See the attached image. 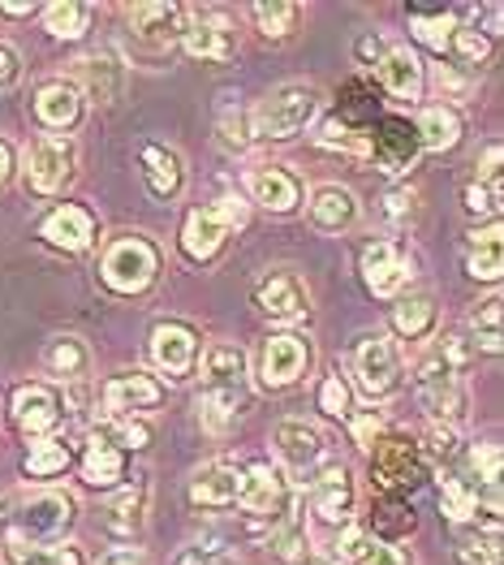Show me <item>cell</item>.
I'll use <instances>...</instances> for the list:
<instances>
[{
  "mask_svg": "<svg viewBox=\"0 0 504 565\" xmlns=\"http://www.w3.org/2000/svg\"><path fill=\"white\" fill-rule=\"evenodd\" d=\"M74 169H78V142L69 135H44L26 147V186L35 194L65 190Z\"/></svg>",
  "mask_w": 504,
  "mask_h": 565,
  "instance_id": "12",
  "label": "cell"
},
{
  "mask_svg": "<svg viewBox=\"0 0 504 565\" xmlns=\"http://www.w3.org/2000/svg\"><path fill=\"white\" fill-rule=\"evenodd\" d=\"M345 424H350L354 440H358L363 449H371V445L384 436V424H379V415H375V411H367V415H354V411H350V419H345Z\"/></svg>",
  "mask_w": 504,
  "mask_h": 565,
  "instance_id": "52",
  "label": "cell"
},
{
  "mask_svg": "<svg viewBox=\"0 0 504 565\" xmlns=\"http://www.w3.org/2000/svg\"><path fill=\"white\" fill-rule=\"evenodd\" d=\"M431 324H436V302H431V298H401V302L393 307V329L401 332L406 341L427 337Z\"/></svg>",
  "mask_w": 504,
  "mask_h": 565,
  "instance_id": "37",
  "label": "cell"
},
{
  "mask_svg": "<svg viewBox=\"0 0 504 565\" xmlns=\"http://www.w3.org/2000/svg\"><path fill=\"white\" fill-rule=\"evenodd\" d=\"M453 26H458V18L453 13H410V31L422 40V44L431 47V52H449V40H453Z\"/></svg>",
  "mask_w": 504,
  "mask_h": 565,
  "instance_id": "40",
  "label": "cell"
},
{
  "mask_svg": "<svg viewBox=\"0 0 504 565\" xmlns=\"http://www.w3.org/2000/svg\"><path fill=\"white\" fill-rule=\"evenodd\" d=\"M203 402L221 406L225 415H242L250 402V363L242 354V345L233 341H216L203 350Z\"/></svg>",
  "mask_w": 504,
  "mask_h": 565,
  "instance_id": "6",
  "label": "cell"
},
{
  "mask_svg": "<svg viewBox=\"0 0 504 565\" xmlns=\"http://www.w3.org/2000/svg\"><path fill=\"white\" fill-rule=\"evenodd\" d=\"M449 52L458 56L461 65H483V61H487V52H492V40H487L479 26H453Z\"/></svg>",
  "mask_w": 504,
  "mask_h": 565,
  "instance_id": "43",
  "label": "cell"
},
{
  "mask_svg": "<svg viewBox=\"0 0 504 565\" xmlns=\"http://www.w3.org/2000/svg\"><path fill=\"white\" fill-rule=\"evenodd\" d=\"M9 178H13V147L0 139V186H4Z\"/></svg>",
  "mask_w": 504,
  "mask_h": 565,
  "instance_id": "58",
  "label": "cell"
},
{
  "mask_svg": "<svg viewBox=\"0 0 504 565\" xmlns=\"http://www.w3.org/2000/svg\"><path fill=\"white\" fill-rule=\"evenodd\" d=\"M178 565H207V562H203V548H185Z\"/></svg>",
  "mask_w": 504,
  "mask_h": 565,
  "instance_id": "61",
  "label": "cell"
},
{
  "mask_svg": "<svg viewBox=\"0 0 504 565\" xmlns=\"http://www.w3.org/2000/svg\"><path fill=\"white\" fill-rule=\"evenodd\" d=\"M9 415H13V424L26 440H44L65 419V393L56 384H44V380L18 384L13 397H9Z\"/></svg>",
  "mask_w": 504,
  "mask_h": 565,
  "instance_id": "11",
  "label": "cell"
},
{
  "mask_svg": "<svg viewBox=\"0 0 504 565\" xmlns=\"http://www.w3.org/2000/svg\"><path fill=\"white\" fill-rule=\"evenodd\" d=\"M99 277H104V285H108L112 294H142V289H151L156 277H160V250L142 234L117 237V242L104 250Z\"/></svg>",
  "mask_w": 504,
  "mask_h": 565,
  "instance_id": "8",
  "label": "cell"
},
{
  "mask_svg": "<svg viewBox=\"0 0 504 565\" xmlns=\"http://www.w3.org/2000/svg\"><path fill=\"white\" fill-rule=\"evenodd\" d=\"M130 31L147 47H169L182 40L185 31V13L182 4H169V0H147L130 9Z\"/></svg>",
  "mask_w": 504,
  "mask_h": 565,
  "instance_id": "26",
  "label": "cell"
},
{
  "mask_svg": "<svg viewBox=\"0 0 504 565\" xmlns=\"http://www.w3.org/2000/svg\"><path fill=\"white\" fill-rule=\"evenodd\" d=\"M99 431H104L121 454H130V449H147V445H151V427L138 424V419H104Z\"/></svg>",
  "mask_w": 504,
  "mask_h": 565,
  "instance_id": "44",
  "label": "cell"
},
{
  "mask_svg": "<svg viewBox=\"0 0 504 565\" xmlns=\"http://www.w3.org/2000/svg\"><path fill=\"white\" fill-rule=\"evenodd\" d=\"M414 207H418V194L410 186H393L384 194V216L388 221H410Z\"/></svg>",
  "mask_w": 504,
  "mask_h": 565,
  "instance_id": "51",
  "label": "cell"
},
{
  "mask_svg": "<svg viewBox=\"0 0 504 565\" xmlns=\"http://www.w3.org/2000/svg\"><path fill=\"white\" fill-rule=\"evenodd\" d=\"M375 74H379L384 92L397 95V99H418V92H422V61L406 44L384 47V56L375 61Z\"/></svg>",
  "mask_w": 504,
  "mask_h": 565,
  "instance_id": "29",
  "label": "cell"
},
{
  "mask_svg": "<svg viewBox=\"0 0 504 565\" xmlns=\"http://www.w3.org/2000/svg\"><path fill=\"white\" fill-rule=\"evenodd\" d=\"M255 307L272 320V324H298L311 316V294L298 273H268L255 285Z\"/></svg>",
  "mask_w": 504,
  "mask_h": 565,
  "instance_id": "17",
  "label": "cell"
},
{
  "mask_svg": "<svg viewBox=\"0 0 504 565\" xmlns=\"http://www.w3.org/2000/svg\"><path fill=\"white\" fill-rule=\"evenodd\" d=\"M185 56L194 61H207V65H229L237 56V26H233L225 13H203L194 18L182 31Z\"/></svg>",
  "mask_w": 504,
  "mask_h": 565,
  "instance_id": "20",
  "label": "cell"
},
{
  "mask_svg": "<svg viewBox=\"0 0 504 565\" xmlns=\"http://www.w3.org/2000/svg\"><path fill=\"white\" fill-rule=\"evenodd\" d=\"M276 458L289 475H311L328 458V445H323V431L307 419H280L272 431Z\"/></svg>",
  "mask_w": 504,
  "mask_h": 565,
  "instance_id": "16",
  "label": "cell"
},
{
  "mask_svg": "<svg viewBox=\"0 0 504 565\" xmlns=\"http://www.w3.org/2000/svg\"><path fill=\"white\" fill-rule=\"evenodd\" d=\"M246 194H250V203L285 216V212H293L302 203V182L285 164H259V169L246 173Z\"/></svg>",
  "mask_w": 504,
  "mask_h": 565,
  "instance_id": "22",
  "label": "cell"
},
{
  "mask_svg": "<svg viewBox=\"0 0 504 565\" xmlns=\"http://www.w3.org/2000/svg\"><path fill=\"white\" fill-rule=\"evenodd\" d=\"M99 565H147V557H142V548H112Z\"/></svg>",
  "mask_w": 504,
  "mask_h": 565,
  "instance_id": "55",
  "label": "cell"
},
{
  "mask_svg": "<svg viewBox=\"0 0 504 565\" xmlns=\"http://www.w3.org/2000/svg\"><path fill=\"white\" fill-rule=\"evenodd\" d=\"M13 505V501H9ZM78 522V501L69 492H35L26 501L13 505V514L4 522V540H22V544H61L65 531Z\"/></svg>",
  "mask_w": 504,
  "mask_h": 565,
  "instance_id": "4",
  "label": "cell"
},
{
  "mask_svg": "<svg viewBox=\"0 0 504 565\" xmlns=\"http://www.w3.org/2000/svg\"><path fill=\"white\" fill-rule=\"evenodd\" d=\"M221 142H225L229 151H246V147L255 142L250 117H246V113H225V117H221Z\"/></svg>",
  "mask_w": 504,
  "mask_h": 565,
  "instance_id": "50",
  "label": "cell"
},
{
  "mask_svg": "<svg viewBox=\"0 0 504 565\" xmlns=\"http://www.w3.org/2000/svg\"><path fill=\"white\" fill-rule=\"evenodd\" d=\"M354 376H358V388L367 393L371 402H384V397L401 393L406 367H401L397 341L384 337V332H363L358 345H354Z\"/></svg>",
  "mask_w": 504,
  "mask_h": 565,
  "instance_id": "9",
  "label": "cell"
},
{
  "mask_svg": "<svg viewBox=\"0 0 504 565\" xmlns=\"http://www.w3.org/2000/svg\"><path fill=\"white\" fill-rule=\"evenodd\" d=\"M418 142L427 147V151H453L461 142V113L453 104H436V108H427L422 117H418Z\"/></svg>",
  "mask_w": 504,
  "mask_h": 565,
  "instance_id": "34",
  "label": "cell"
},
{
  "mask_svg": "<svg viewBox=\"0 0 504 565\" xmlns=\"http://www.w3.org/2000/svg\"><path fill=\"white\" fill-rule=\"evenodd\" d=\"M74 74H78L83 92L99 104H117L126 92V65L112 47H99V52H87L83 61H74Z\"/></svg>",
  "mask_w": 504,
  "mask_h": 565,
  "instance_id": "24",
  "label": "cell"
},
{
  "mask_svg": "<svg viewBox=\"0 0 504 565\" xmlns=\"http://www.w3.org/2000/svg\"><path fill=\"white\" fill-rule=\"evenodd\" d=\"M470 329L483 337V350H501V298H487L470 311Z\"/></svg>",
  "mask_w": 504,
  "mask_h": 565,
  "instance_id": "46",
  "label": "cell"
},
{
  "mask_svg": "<svg viewBox=\"0 0 504 565\" xmlns=\"http://www.w3.org/2000/svg\"><path fill=\"white\" fill-rule=\"evenodd\" d=\"M138 169H142V182L156 199H173L185 186V164L173 147H160V142H147L138 151Z\"/></svg>",
  "mask_w": 504,
  "mask_h": 565,
  "instance_id": "27",
  "label": "cell"
},
{
  "mask_svg": "<svg viewBox=\"0 0 504 565\" xmlns=\"http://www.w3.org/2000/svg\"><path fill=\"white\" fill-rule=\"evenodd\" d=\"M465 212L470 216H501V178H483L465 186Z\"/></svg>",
  "mask_w": 504,
  "mask_h": 565,
  "instance_id": "45",
  "label": "cell"
},
{
  "mask_svg": "<svg viewBox=\"0 0 504 565\" xmlns=\"http://www.w3.org/2000/svg\"><path fill=\"white\" fill-rule=\"evenodd\" d=\"M35 117L47 130H74L83 121V92L65 78H52L35 92Z\"/></svg>",
  "mask_w": 504,
  "mask_h": 565,
  "instance_id": "28",
  "label": "cell"
},
{
  "mask_svg": "<svg viewBox=\"0 0 504 565\" xmlns=\"http://www.w3.org/2000/svg\"><path fill=\"white\" fill-rule=\"evenodd\" d=\"M44 367L56 380H83L87 372H92V350H87V341L74 337V332L52 337L44 350Z\"/></svg>",
  "mask_w": 504,
  "mask_h": 565,
  "instance_id": "33",
  "label": "cell"
},
{
  "mask_svg": "<svg viewBox=\"0 0 504 565\" xmlns=\"http://www.w3.org/2000/svg\"><path fill=\"white\" fill-rule=\"evenodd\" d=\"M307 483V501H311V514L323 526H354V510H358V492H354V471L336 458H323L315 471L302 479Z\"/></svg>",
  "mask_w": 504,
  "mask_h": 565,
  "instance_id": "7",
  "label": "cell"
},
{
  "mask_svg": "<svg viewBox=\"0 0 504 565\" xmlns=\"http://www.w3.org/2000/svg\"><path fill=\"white\" fill-rule=\"evenodd\" d=\"M92 22V9L78 4V0H61V4H47L44 9V26L52 40H78Z\"/></svg>",
  "mask_w": 504,
  "mask_h": 565,
  "instance_id": "36",
  "label": "cell"
},
{
  "mask_svg": "<svg viewBox=\"0 0 504 565\" xmlns=\"http://www.w3.org/2000/svg\"><path fill=\"white\" fill-rule=\"evenodd\" d=\"M83 479H87L92 488H117V483L126 479V454H121L99 427H92L87 449H83Z\"/></svg>",
  "mask_w": 504,
  "mask_h": 565,
  "instance_id": "30",
  "label": "cell"
},
{
  "mask_svg": "<svg viewBox=\"0 0 504 565\" xmlns=\"http://www.w3.org/2000/svg\"><path fill=\"white\" fill-rule=\"evenodd\" d=\"M65 467H69V445L56 440V436L35 440L31 454H26V462H22V471L31 475V479H52V475H61Z\"/></svg>",
  "mask_w": 504,
  "mask_h": 565,
  "instance_id": "38",
  "label": "cell"
},
{
  "mask_svg": "<svg viewBox=\"0 0 504 565\" xmlns=\"http://www.w3.org/2000/svg\"><path fill=\"white\" fill-rule=\"evenodd\" d=\"M474 359V345L461 337V332H449L440 337L422 359H418V372H414V393L422 402V411L436 419V424L458 427L461 415H465V388H461V372L470 367Z\"/></svg>",
  "mask_w": 504,
  "mask_h": 565,
  "instance_id": "1",
  "label": "cell"
},
{
  "mask_svg": "<svg viewBox=\"0 0 504 565\" xmlns=\"http://www.w3.org/2000/svg\"><path fill=\"white\" fill-rule=\"evenodd\" d=\"M367 454H371V475H375V483L388 497H410L414 488L427 479L422 449L414 440H406V436H397V431H384Z\"/></svg>",
  "mask_w": 504,
  "mask_h": 565,
  "instance_id": "10",
  "label": "cell"
},
{
  "mask_svg": "<svg viewBox=\"0 0 504 565\" xmlns=\"http://www.w3.org/2000/svg\"><path fill=\"white\" fill-rule=\"evenodd\" d=\"M436 83H440V92H465V78H461V74L453 70V65H440Z\"/></svg>",
  "mask_w": 504,
  "mask_h": 565,
  "instance_id": "56",
  "label": "cell"
},
{
  "mask_svg": "<svg viewBox=\"0 0 504 565\" xmlns=\"http://www.w3.org/2000/svg\"><path fill=\"white\" fill-rule=\"evenodd\" d=\"M311 367V341L302 332H272L259 345V380L264 388H289Z\"/></svg>",
  "mask_w": 504,
  "mask_h": 565,
  "instance_id": "14",
  "label": "cell"
},
{
  "mask_svg": "<svg viewBox=\"0 0 504 565\" xmlns=\"http://www.w3.org/2000/svg\"><path fill=\"white\" fill-rule=\"evenodd\" d=\"M358 56H363V61H371V65H375V61H379V56H384V44H379V40H358Z\"/></svg>",
  "mask_w": 504,
  "mask_h": 565,
  "instance_id": "59",
  "label": "cell"
},
{
  "mask_svg": "<svg viewBox=\"0 0 504 565\" xmlns=\"http://www.w3.org/2000/svg\"><path fill=\"white\" fill-rule=\"evenodd\" d=\"M323 108V95L307 83H285L276 87L255 113H250V130L255 139H268V142H285V139H298Z\"/></svg>",
  "mask_w": 504,
  "mask_h": 565,
  "instance_id": "3",
  "label": "cell"
},
{
  "mask_svg": "<svg viewBox=\"0 0 504 565\" xmlns=\"http://www.w3.org/2000/svg\"><path fill=\"white\" fill-rule=\"evenodd\" d=\"M160 402H164V384L147 372H117L104 384L108 419H135L142 411H156Z\"/></svg>",
  "mask_w": 504,
  "mask_h": 565,
  "instance_id": "21",
  "label": "cell"
},
{
  "mask_svg": "<svg viewBox=\"0 0 504 565\" xmlns=\"http://www.w3.org/2000/svg\"><path fill=\"white\" fill-rule=\"evenodd\" d=\"M418 130L406 117H379L375 130L367 135V156L384 169V173H406L418 160Z\"/></svg>",
  "mask_w": 504,
  "mask_h": 565,
  "instance_id": "18",
  "label": "cell"
},
{
  "mask_svg": "<svg viewBox=\"0 0 504 565\" xmlns=\"http://www.w3.org/2000/svg\"><path fill=\"white\" fill-rule=\"evenodd\" d=\"M246 221H250V207H246V199H237V194H225V199H216V203H207V207H194L182 225L185 259H194V264L216 259V255L225 250V242H229L233 230H242Z\"/></svg>",
  "mask_w": 504,
  "mask_h": 565,
  "instance_id": "5",
  "label": "cell"
},
{
  "mask_svg": "<svg viewBox=\"0 0 504 565\" xmlns=\"http://www.w3.org/2000/svg\"><path fill=\"white\" fill-rule=\"evenodd\" d=\"M320 147H328V151H345V156H367V135H358L345 117H332L328 126H323V135H320Z\"/></svg>",
  "mask_w": 504,
  "mask_h": 565,
  "instance_id": "42",
  "label": "cell"
},
{
  "mask_svg": "<svg viewBox=\"0 0 504 565\" xmlns=\"http://www.w3.org/2000/svg\"><path fill=\"white\" fill-rule=\"evenodd\" d=\"M147 505H151V488L138 479L130 488H117L108 501H104V531L121 544H135L142 535V522H147Z\"/></svg>",
  "mask_w": 504,
  "mask_h": 565,
  "instance_id": "23",
  "label": "cell"
},
{
  "mask_svg": "<svg viewBox=\"0 0 504 565\" xmlns=\"http://www.w3.org/2000/svg\"><path fill=\"white\" fill-rule=\"evenodd\" d=\"M358 221V199L345 186H320L311 194V225L320 234H345Z\"/></svg>",
  "mask_w": 504,
  "mask_h": 565,
  "instance_id": "31",
  "label": "cell"
},
{
  "mask_svg": "<svg viewBox=\"0 0 504 565\" xmlns=\"http://www.w3.org/2000/svg\"><path fill=\"white\" fill-rule=\"evenodd\" d=\"M4 557L9 565H87V553L78 544H22V540H4Z\"/></svg>",
  "mask_w": 504,
  "mask_h": 565,
  "instance_id": "35",
  "label": "cell"
},
{
  "mask_svg": "<svg viewBox=\"0 0 504 565\" xmlns=\"http://www.w3.org/2000/svg\"><path fill=\"white\" fill-rule=\"evenodd\" d=\"M18 74H22V56H18V47L0 44V92H4V87H13V83H18Z\"/></svg>",
  "mask_w": 504,
  "mask_h": 565,
  "instance_id": "54",
  "label": "cell"
},
{
  "mask_svg": "<svg viewBox=\"0 0 504 565\" xmlns=\"http://www.w3.org/2000/svg\"><path fill=\"white\" fill-rule=\"evenodd\" d=\"M465 273L474 281H501L504 273V242H501V225L492 221L487 230H474L470 242H465Z\"/></svg>",
  "mask_w": 504,
  "mask_h": 565,
  "instance_id": "32",
  "label": "cell"
},
{
  "mask_svg": "<svg viewBox=\"0 0 504 565\" xmlns=\"http://www.w3.org/2000/svg\"><path fill=\"white\" fill-rule=\"evenodd\" d=\"M0 13H9V18H31V13H35V4H13V0H4V4H0Z\"/></svg>",
  "mask_w": 504,
  "mask_h": 565,
  "instance_id": "60",
  "label": "cell"
},
{
  "mask_svg": "<svg viewBox=\"0 0 504 565\" xmlns=\"http://www.w3.org/2000/svg\"><path fill=\"white\" fill-rule=\"evenodd\" d=\"M354 565H410V557L397 548V544H388V540H371L358 548V557H354Z\"/></svg>",
  "mask_w": 504,
  "mask_h": 565,
  "instance_id": "49",
  "label": "cell"
},
{
  "mask_svg": "<svg viewBox=\"0 0 504 565\" xmlns=\"http://www.w3.org/2000/svg\"><path fill=\"white\" fill-rule=\"evenodd\" d=\"M242 492H246V467H237L229 458L199 467L190 479V505L199 510H229L242 501Z\"/></svg>",
  "mask_w": 504,
  "mask_h": 565,
  "instance_id": "19",
  "label": "cell"
},
{
  "mask_svg": "<svg viewBox=\"0 0 504 565\" xmlns=\"http://www.w3.org/2000/svg\"><path fill=\"white\" fill-rule=\"evenodd\" d=\"M320 411H323V415H332V419H350V384H345V376H341V372L323 376Z\"/></svg>",
  "mask_w": 504,
  "mask_h": 565,
  "instance_id": "47",
  "label": "cell"
},
{
  "mask_svg": "<svg viewBox=\"0 0 504 565\" xmlns=\"http://www.w3.org/2000/svg\"><path fill=\"white\" fill-rule=\"evenodd\" d=\"M358 273H363V285L375 298H397L406 285L414 281V255L406 242L397 237H384V242H371L358 259Z\"/></svg>",
  "mask_w": 504,
  "mask_h": 565,
  "instance_id": "13",
  "label": "cell"
},
{
  "mask_svg": "<svg viewBox=\"0 0 504 565\" xmlns=\"http://www.w3.org/2000/svg\"><path fill=\"white\" fill-rule=\"evenodd\" d=\"M458 565H501V535L479 526L458 535Z\"/></svg>",
  "mask_w": 504,
  "mask_h": 565,
  "instance_id": "39",
  "label": "cell"
},
{
  "mask_svg": "<svg viewBox=\"0 0 504 565\" xmlns=\"http://www.w3.org/2000/svg\"><path fill=\"white\" fill-rule=\"evenodd\" d=\"M375 531H393V535H406L414 531V514H406V501L401 497H388L375 505Z\"/></svg>",
  "mask_w": 504,
  "mask_h": 565,
  "instance_id": "48",
  "label": "cell"
},
{
  "mask_svg": "<svg viewBox=\"0 0 504 565\" xmlns=\"http://www.w3.org/2000/svg\"><path fill=\"white\" fill-rule=\"evenodd\" d=\"M289 565H341V562H336V557H328V553H311V548H302Z\"/></svg>",
  "mask_w": 504,
  "mask_h": 565,
  "instance_id": "57",
  "label": "cell"
},
{
  "mask_svg": "<svg viewBox=\"0 0 504 565\" xmlns=\"http://www.w3.org/2000/svg\"><path fill=\"white\" fill-rule=\"evenodd\" d=\"M199 354H203L199 332L190 329V324H182V320H160L151 329V359H156V367L173 380V384L194 376Z\"/></svg>",
  "mask_w": 504,
  "mask_h": 565,
  "instance_id": "15",
  "label": "cell"
},
{
  "mask_svg": "<svg viewBox=\"0 0 504 565\" xmlns=\"http://www.w3.org/2000/svg\"><path fill=\"white\" fill-rule=\"evenodd\" d=\"M194 411H199V427H203L207 436H225L233 427V415H225L221 406H212V402H203V397L194 402Z\"/></svg>",
  "mask_w": 504,
  "mask_h": 565,
  "instance_id": "53",
  "label": "cell"
},
{
  "mask_svg": "<svg viewBox=\"0 0 504 565\" xmlns=\"http://www.w3.org/2000/svg\"><path fill=\"white\" fill-rule=\"evenodd\" d=\"M237 505H242V526H246V535H264V540H272L276 531L298 514V497H293L285 471L272 467V462L246 467V492H242Z\"/></svg>",
  "mask_w": 504,
  "mask_h": 565,
  "instance_id": "2",
  "label": "cell"
},
{
  "mask_svg": "<svg viewBox=\"0 0 504 565\" xmlns=\"http://www.w3.org/2000/svg\"><path fill=\"white\" fill-rule=\"evenodd\" d=\"M40 237H44L47 246H56V250L78 255V250H87V246H92L95 216L83 207V203H61V207H52V212L44 216Z\"/></svg>",
  "mask_w": 504,
  "mask_h": 565,
  "instance_id": "25",
  "label": "cell"
},
{
  "mask_svg": "<svg viewBox=\"0 0 504 565\" xmlns=\"http://www.w3.org/2000/svg\"><path fill=\"white\" fill-rule=\"evenodd\" d=\"M250 13H255V22H259V31H264L268 40H285V35H293V26H298V18H302V9H298V4H289V0L255 4Z\"/></svg>",
  "mask_w": 504,
  "mask_h": 565,
  "instance_id": "41",
  "label": "cell"
}]
</instances>
